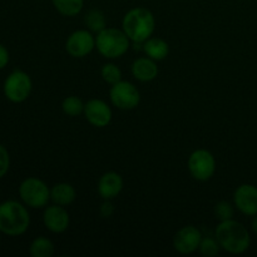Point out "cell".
<instances>
[{"mask_svg": "<svg viewBox=\"0 0 257 257\" xmlns=\"http://www.w3.org/2000/svg\"><path fill=\"white\" fill-rule=\"evenodd\" d=\"M215 237L221 247L233 255H241L250 247L251 237L247 228L235 220L220 221L215 230Z\"/></svg>", "mask_w": 257, "mask_h": 257, "instance_id": "6da1fadb", "label": "cell"}, {"mask_svg": "<svg viewBox=\"0 0 257 257\" xmlns=\"http://www.w3.org/2000/svg\"><path fill=\"white\" fill-rule=\"evenodd\" d=\"M123 32L127 34L131 42L136 44L145 43L152 37L155 32L156 20L152 12L146 8H133L123 18Z\"/></svg>", "mask_w": 257, "mask_h": 257, "instance_id": "7a4b0ae2", "label": "cell"}, {"mask_svg": "<svg viewBox=\"0 0 257 257\" xmlns=\"http://www.w3.org/2000/svg\"><path fill=\"white\" fill-rule=\"evenodd\" d=\"M30 216L27 208L17 201L0 203V232L8 236H20L27 232Z\"/></svg>", "mask_w": 257, "mask_h": 257, "instance_id": "3957f363", "label": "cell"}, {"mask_svg": "<svg viewBox=\"0 0 257 257\" xmlns=\"http://www.w3.org/2000/svg\"><path fill=\"white\" fill-rule=\"evenodd\" d=\"M130 38L123 30L115 28H104L95 37V48L108 59H117L130 49Z\"/></svg>", "mask_w": 257, "mask_h": 257, "instance_id": "277c9868", "label": "cell"}, {"mask_svg": "<svg viewBox=\"0 0 257 257\" xmlns=\"http://www.w3.org/2000/svg\"><path fill=\"white\" fill-rule=\"evenodd\" d=\"M19 196L23 202L32 208H43L50 200V190L44 181L28 177L20 183Z\"/></svg>", "mask_w": 257, "mask_h": 257, "instance_id": "5b68a950", "label": "cell"}, {"mask_svg": "<svg viewBox=\"0 0 257 257\" xmlns=\"http://www.w3.org/2000/svg\"><path fill=\"white\" fill-rule=\"evenodd\" d=\"M33 83L29 75L23 70H14L4 82V94L10 102L22 103L29 98Z\"/></svg>", "mask_w": 257, "mask_h": 257, "instance_id": "8992f818", "label": "cell"}, {"mask_svg": "<svg viewBox=\"0 0 257 257\" xmlns=\"http://www.w3.org/2000/svg\"><path fill=\"white\" fill-rule=\"evenodd\" d=\"M188 171L197 181H208L216 171V161L207 150H196L188 158Z\"/></svg>", "mask_w": 257, "mask_h": 257, "instance_id": "52a82bcc", "label": "cell"}, {"mask_svg": "<svg viewBox=\"0 0 257 257\" xmlns=\"http://www.w3.org/2000/svg\"><path fill=\"white\" fill-rule=\"evenodd\" d=\"M109 97L113 105L123 110L133 109L141 102V94L137 88L132 83L124 80H120L112 85Z\"/></svg>", "mask_w": 257, "mask_h": 257, "instance_id": "ba28073f", "label": "cell"}, {"mask_svg": "<svg viewBox=\"0 0 257 257\" xmlns=\"http://www.w3.org/2000/svg\"><path fill=\"white\" fill-rule=\"evenodd\" d=\"M95 48V38L89 30H77L68 37L65 50L73 58H83Z\"/></svg>", "mask_w": 257, "mask_h": 257, "instance_id": "9c48e42d", "label": "cell"}, {"mask_svg": "<svg viewBox=\"0 0 257 257\" xmlns=\"http://www.w3.org/2000/svg\"><path fill=\"white\" fill-rule=\"evenodd\" d=\"M202 241V233L195 226H185L181 228L173 238V246L177 252L182 255H190L200 248Z\"/></svg>", "mask_w": 257, "mask_h": 257, "instance_id": "30bf717a", "label": "cell"}, {"mask_svg": "<svg viewBox=\"0 0 257 257\" xmlns=\"http://www.w3.org/2000/svg\"><path fill=\"white\" fill-rule=\"evenodd\" d=\"M83 113L85 115V119L98 128L105 127L112 120V109L104 100L90 99L84 104Z\"/></svg>", "mask_w": 257, "mask_h": 257, "instance_id": "8fae6325", "label": "cell"}, {"mask_svg": "<svg viewBox=\"0 0 257 257\" xmlns=\"http://www.w3.org/2000/svg\"><path fill=\"white\" fill-rule=\"evenodd\" d=\"M233 202L237 210L246 216L257 215V187L253 185H241L236 188Z\"/></svg>", "mask_w": 257, "mask_h": 257, "instance_id": "7c38bea8", "label": "cell"}, {"mask_svg": "<svg viewBox=\"0 0 257 257\" xmlns=\"http://www.w3.org/2000/svg\"><path fill=\"white\" fill-rule=\"evenodd\" d=\"M43 222L45 227L54 233H63L68 230L70 223L69 213L64 208V206L53 205L45 208L43 215Z\"/></svg>", "mask_w": 257, "mask_h": 257, "instance_id": "4fadbf2b", "label": "cell"}, {"mask_svg": "<svg viewBox=\"0 0 257 257\" xmlns=\"http://www.w3.org/2000/svg\"><path fill=\"white\" fill-rule=\"evenodd\" d=\"M122 190V176L113 171L104 173L98 182V192H99L100 197L104 200H112V198L117 197Z\"/></svg>", "mask_w": 257, "mask_h": 257, "instance_id": "5bb4252c", "label": "cell"}, {"mask_svg": "<svg viewBox=\"0 0 257 257\" xmlns=\"http://www.w3.org/2000/svg\"><path fill=\"white\" fill-rule=\"evenodd\" d=\"M132 73L140 82H151L158 75V67L151 58H138L133 62Z\"/></svg>", "mask_w": 257, "mask_h": 257, "instance_id": "9a60e30c", "label": "cell"}, {"mask_svg": "<svg viewBox=\"0 0 257 257\" xmlns=\"http://www.w3.org/2000/svg\"><path fill=\"white\" fill-rule=\"evenodd\" d=\"M75 196L77 192L69 183H57L50 190V200L59 206H69L70 203L74 202Z\"/></svg>", "mask_w": 257, "mask_h": 257, "instance_id": "2e32d148", "label": "cell"}, {"mask_svg": "<svg viewBox=\"0 0 257 257\" xmlns=\"http://www.w3.org/2000/svg\"><path fill=\"white\" fill-rule=\"evenodd\" d=\"M146 55L153 60H163L170 53V47L161 38H150L143 44Z\"/></svg>", "mask_w": 257, "mask_h": 257, "instance_id": "e0dca14e", "label": "cell"}, {"mask_svg": "<svg viewBox=\"0 0 257 257\" xmlns=\"http://www.w3.org/2000/svg\"><path fill=\"white\" fill-rule=\"evenodd\" d=\"M53 5L64 17H75L79 14L84 5V0H52Z\"/></svg>", "mask_w": 257, "mask_h": 257, "instance_id": "ac0fdd59", "label": "cell"}, {"mask_svg": "<svg viewBox=\"0 0 257 257\" xmlns=\"http://www.w3.org/2000/svg\"><path fill=\"white\" fill-rule=\"evenodd\" d=\"M29 253L33 257H52L54 253V245L47 237H37L29 247Z\"/></svg>", "mask_w": 257, "mask_h": 257, "instance_id": "d6986e66", "label": "cell"}, {"mask_svg": "<svg viewBox=\"0 0 257 257\" xmlns=\"http://www.w3.org/2000/svg\"><path fill=\"white\" fill-rule=\"evenodd\" d=\"M84 23L88 27V29L92 32L99 33L103 30L107 25V20H105V15L102 10L99 9H92L85 14Z\"/></svg>", "mask_w": 257, "mask_h": 257, "instance_id": "ffe728a7", "label": "cell"}, {"mask_svg": "<svg viewBox=\"0 0 257 257\" xmlns=\"http://www.w3.org/2000/svg\"><path fill=\"white\" fill-rule=\"evenodd\" d=\"M62 109L69 117H77L80 113L84 112V103L75 95H70L63 100Z\"/></svg>", "mask_w": 257, "mask_h": 257, "instance_id": "44dd1931", "label": "cell"}, {"mask_svg": "<svg viewBox=\"0 0 257 257\" xmlns=\"http://www.w3.org/2000/svg\"><path fill=\"white\" fill-rule=\"evenodd\" d=\"M100 74H102V78L104 79V82L110 85L115 84V83L122 80V72L113 63H107V64L103 65L102 70H100Z\"/></svg>", "mask_w": 257, "mask_h": 257, "instance_id": "7402d4cb", "label": "cell"}, {"mask_svg": "<svg viewBox=\"0 0 257 257\" xmlns=\"http://www.w3.org/2000/svg\"><path fill=\"white\" fill-rule=\"evenodd\" d=\"M220 243L216 238L212 237H202L200 243V252L206 257H215L220 252Z\"/></svg>", "mask_w": 257, "mask_h": 257, "instance_id": "603a6c76", "label": "cell"}, {"mask_svg": "<svg viewBox=\"0 0 257 257\" xmlns=\"http://www.w3.org/2000/svg\"><path fill=\"white\" fill-rule=\"evenodd\" d=\"M233 211L232 205L226 201H221V202L216 203L215 206V216L218 221H227L233 217Z\"/></svg>", "mask_w": 257, "mask_h": 257, "instance_id": "cb8c5ba5", "label": "cell"}, {"mask_svg": "<svg viewBox=\"0 0 257 257\" xmlns=\"http://www.w3.org/2000/svg\"><path fill=\"white\" fill-rule=\"evenodd\" d=\"M10 166V156L7 148L0 145V178L4 177L9 171Z\"/></svg>", "mask_w": 257, "mask_h": 257, "instance_id": "d4e9b609", "label": "cell"}, {"mask_svg": "<svg viewBox=\"0 0 257 257\" xmlns=\"http://www.w3.org/2000/svg\"><path fill=\"white\" fill-rule=\"evenodd\" d=\"M109 201L110 200H105V202L100 206L99 212L100 215H102V217L104 218L110 217V216L113 215V212H114V207H113V205L109 202Z\"/></svg>", "mask_w": 257, "mask_h": 257, "instance_id": "484cf974", "label": "cell"}, {"mask_svg": "<svg viewBox=\"0 0 257 257\" xmlns=\"http://www.w3.org/2000/svg\"><path fill=\"white\" fill-rule=\"evenodd\" d=\"M9 63V52L3 44H0V70L4 69Z\"/></svg>", "mask_w": 257, "mask_h": 257, "instance_id": "4316f807", "label": "cell"}, {"mask_svg": "<svg viewBox=\"0 0 257 257\" xmlns=\"http://www.w3.org/2000/svg\"><path fill=\"white\" fill-rule=\"evenodd\" d=\"M251 228H252L253 232H255L257 235V215L253 216L252 221H251Z\"/></svg>", "mask_w": 257, "mask_h": 257, "instance_id": "83f0119b", "label": "cell"}]
</instances>
